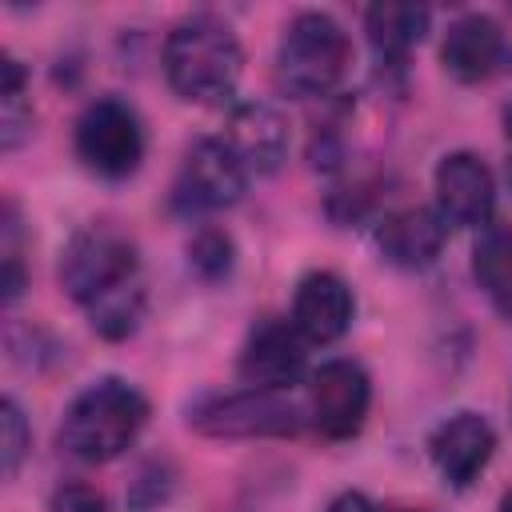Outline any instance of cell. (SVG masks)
<instances>
[{"instance_id": "cell-5", "label": "cell", "mask_w": 512, "mask_h": 512, "mask_svg": "<svg viewBox=\"0 0 512 512\" xmlns=\"http://www.w3.org/2000/svg\"><path fill=\"white\" fill-rule=\"evenodd\" d=\"M188 428L212 440H280L300 432V408L284 392L244 388L192 404Z\"/></svg>"}, {"instance_id": "cell-6", "label": "cell", "mask_w": 512, "mask_h": 512, "mask_svg": "<svg viewBox=\"0 0 512 512\" xmlns=\"http://www.w3.org/2000/svg\"><path fill=\"white\" fill-rule=\"evenodd\" d=\"M72 148H76V156H80V164L88 172H96L104 180H124L144 160V128H140V116L124 100L100 96V100H92L76 116Z\"/></svg>"}, {"instance_id": "cell-12", "label": "cell", "mask_w": 512, "mask_h": 512, "mask_svg": "<svg viewBox=\"0 0 512 512\" xmlns=\"http://www.w3.org/2000/svg\"><path fill=\"white\" fill-rule=\"evenodd\" d=\"M352 316H356V300H352V288L328 272V268H316L308 276H300L296 292H292V328L308 340V344H336L348 328H352Z\"/></svg>"}, {"instance_id": "cell-9", "label": "cell", "mask_w": 512, "mask_h": 512, "mask_svg": "<svg viewBox=\"0 0 512 512\" xmlns=\"http://www.w3.org/2000/svg\"><path fill=\"white\" fill-rule=\"evenodd\" d=\"M304 336L292 328V320H276V316H264L252 324L244 348H240V360H236V372L248 388H264V392H284L292 388L304 368H308V352H304Z\"/></svg>"}, {"instance_id": "cell-15", "label": "cell", "mask_w": 512, "mask_h": 512, "mask_svg": "<svg viewBox=\"0 0 512 512\" xmlns=\"http://www.w3.org/2000/svg\"><path fill=\"white\" fill-rule=\"evenodd\" d=\"M444 240H448V224L440 220L436 208H420V204L384 216L380 228H376V248H380V256H384L388 264L412 268V272H416V268H428V264L440 256Z\"/></svg>"}, {"instance_id": "cell-23", "label": "cell", "mask_w": 512, "mask_h": 512, "mask_svg": "<svg viewBox=\"0 0 512 512\" xmlns=\"http://www.w3.org/2000/svg\"><path fill=\"white\" fill-rule=\"evenodd\" d=\"M324 512H428V508H404V504H380L364 492H340Z\"/></svg>"}, {"instance_id": "cell-11", "label": "cell", "mask_w": 512, "mask_h": 512, "mask_svg": "<svg viewBox=\"0 0 512 512\" xmlns=\"http://www.w3.org/2000/svg\"><path fill=\"white\" fill-rule=\"evenodd\" d=\"M492 452H496L492 424L480 412H468V408L444 416L428 432V460L452 488H468L472 480H480Z\"/></svg>"}, {"instance_id": "cell-7", "label": "cell", "mask_w": 512, "mask_h": 512, "mask_svg": "<svg viewBox=\"0 0 512 512\" xmlns=\"http://www.w3.org/2000/svg\"><path fill=\"white\" fill-rule=\"evenodd\" d=\"M372 408V380L356 360H324L308 376V416L328 440H352Z\"/></svg>"}, {"instance_id": "cell-16", "label": "cell", "mask_w": 512, "mask_h": 512, "mask_svg": "<svg viewBox=\"0 0 512 512\" xmlns=\"http://www.w3.org/2000/svg\"><path fill=\"white\" fill-rule=\"evenodd\" d=\"M364 32L380 64L400 68L408 52L424 40L428 32V8L420 4H372L364 12Z\"/></svg>"}, {"instance_id": "cell-1", "label": "cell", "mask_w": 512, "mask_h": 512, "mask_svg": "<svg viewBox=\"0 0 512 512\" xmlns=\"http://www.w3.org/2000/svg\"><path fill=\"white\" fill-rule=\"evenodd\" d=\"M60 288L72 304L84 308L92 332H100L104 340L132 336L148 304L140 252L112 224H88L64 244Z\"/></svg>"}, {"instance_id": "cell-24", "label": "cell", "mask_w": 512, "mask_h": 512, "mask_svg": "<svg viewBox=\"0 0 512 512\" xmlns=\"http://www.w3.org/2000/svg\"><path fill=\"white\" fill-rule=\"evenodd\" d=\"M500 124H504V136L512 140V100L504 104V112H500Z\"/></svg>"}, {"instance_id": "cell-20", "label": "cell", "mask_w": 512, "mask_h": 512, "mask_svg": "<svg viewBox=\"0 0 512 512\" xmlns=\"http://www.w3.org/2000/svg\"><path fill=\"white\" fill-rule=\"evenodd\" d=\"M0 432H4V448H0V456H4V476L12 480L16 468H20V460H24L28 448H32L28 420H24V412H20V404H16L12 396H4V404H0Z\"/></svg>"}, {"instance_id": "cell-14", "label": "cell", "mask_w": 512, "mask_h": 512, "mask_svg": "<svg viewBox=\"0 0 512 512\" xmlns=\"http://www.w3.org/2000/svg\"><path fill=\"white\" fill-rule=\"evenodd\" d=\"M504 28L484 16V12H464L448 24L444 44H440V60L444 72L460 84H480L488 80L500 64H504Z\"/></svg>"}, {"instance_id": "cell-25", "label": "cell", "mask_w": 512, "mask_h": 512, "mask_svg": "<svg viewBox=\"0 0 512 512\" xmlns=\"http://www.w3.org/2000/svg\"><path fill=\"white\" fill-rule=\"evenodd\" d=\"M496 512H512V492L500 496V508H496Z\"/></svg>"}, {"instance_id": "cell-26", "label": "cell", "mask_w": 512, "mask_h": 512, "mask_svg": "<svg viewBox=\"0 0 512 512\" xmlns=\"http://www.w3.org/2000/svg\"><path fill=\"white\" fill-rule=\"evenodd\" d=\"M508 180H512V164H508Z\"/></svg>"}, {"instance_id": "cell-17", "label": "cell", "mask_w": 512, "mask_h": 512, "mask_svg": "<svg viewBox=\"0 0 512 512\" xmlns=\"http://www.w3.org/2000/svg\"><path fill=\"white\" fill-rule=\"evenodd\" d=\"M472 280L484 300L512 320V228H484L472 248Z\"/></svg>"}, {"instance_id": "cell-22", "label": "cell", "mask_w": 512, "mask_h": 512, "mask_svg": "<svg viewBox=\"0 0 512 512\" xmlns=\"http://www.w3.org/2000/svg\"><path fill=\"white\" fill-rule=\"evenodd\" d=\"M48 512H108V500L100 488L84 484V480H64L52 500H48Z\"/></svg>"}, {"instance_id": "cell-19", "label": "cell", "mask_w": 512, "mask_h": 512, "mask_svg": "<svg viewBox=\"0 0 512 512\" xmlns=\"http://www.w3.org/2000/svg\"><path fill=\"white\" fill-rule=\"evenodd\" d=\"M188 264L196 276L204 280H220L232 272V236L224 228H200L192 240H188Z\"/></svg>"}, {"instance_id": "cell-8", "label": "cell", "mask_w": 512, "mask_h": 512, "mask_svg": "<svg viewBox=\"0 0 512 512\" xmlns=\"http://www.w3.org/2000/svg\"><path fill=\"white\" fill-rule=\"evenodd\" d=\"M248 172L224 140H196L172 180V204L180 212H220L244 196Z\"/></svg>"}, {"instance_id": "cell-2", "label": "cell", "mask_w": 512, "mask_h": 512, "mask_svg": "<svg viewBox=\"0 0 512 512\" xmlns=\"http://www.w3.org/2000/svg\"><path fill=\"white\" fill-rule=\"evenodd\" d=\"M244 72V52L236 32L212 16L192 12L164 36V76L168 88L188 104H224Z\"/></svg>"}, {"instance_id": "cell-13", "label": "cell", "mask_w": 512, "mask_h": 512, "mask_svg": "<svg viewBox=\"0 0 512 512\" xmlns=\"http://www.w3.org/2000/svg\"><path fill=\"white\" fill-rule=\"evenodd\" d=\"M220 140L232 148V156L244 164V172H256V176H272L288 156V124L264 100L232 104Z\"/></svg>"}, {"instance_id": "cell-21", "label": "cell", "mask_w": 512, "mask_h": 512, "mask_svg": "<svg viewBox=\"0 0 512 512\" xmlns=\"http://www.w3.org/2000/svg\"><path fill=\"white\" fill-rule=\"evenodd\" d=\"M24 292V260H20V220H16V204H4V300L16 304V296Z\"/></svg>"}, {"instance_id": "cell-10", "label": "cell", "mask_w": 512, "mask_h": 512, "mask_svg": "<svg viewBox=\"0 0 512 512\" xmlns=\"http://www.w3.org/2000/svg\"><path fill=\"white\" fill-rule=\"evenodd\" d=\"M436 212L452 228H484L496 208V180L476 152H448L432 172Z\"/></svg>"}, {"instance_id": "cell-18", "label": "cell", "mask_w": 512, "mask_h": 512, "mask_svg": "<svg viewBox=\"0 0 512 512\" xmlns=\"http://www.w3.org/2000/svg\"><path fill=\"white\" fill-rule=\"evenodd\" d=\"M32 128V104H28V72L20 60L4 56L0 64V148L12 152Z\"/></svg>"}, {"instance_id": "cell-4", "label": "cell", "mask_w": 512, "mask_h": 512, "mask_svg": "<svg viewBox=\"0 0 512 512\" xmlns=\"http://www.w3.org/2000/svg\"><path fill=\"white\" fill-rule=\"evenodd\" d=\"M352 68V40L328 12H296L276 44V84L296 100L332 96Z\"/></svg>"}, {"instance_id": "cell-3", "label": "cell", "mask_w": 512, "mask_h": 512, "mask_svg": "<svg viewBox=\"0 0 512 512\" xmlns=\"http://www.w3.org/2000/svg\"><path fill=\"white\" fill-rule=\"evenodd\" d=\"M148 396L116 376H104L72 396L60 420V448L84 464H108L136 444L148 424Z\"/></svg>"}]
</instances>
